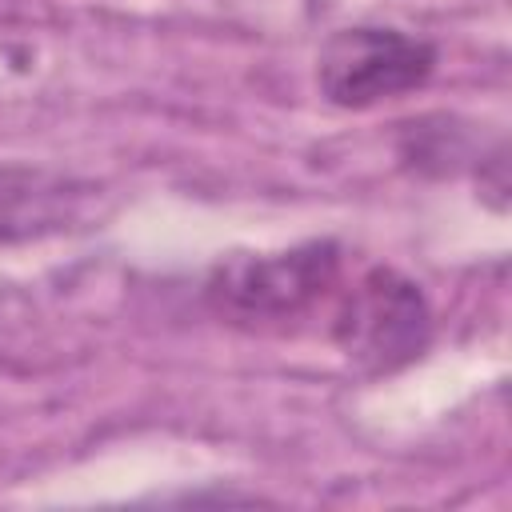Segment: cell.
Here are the masks:
<instances>
[{
	"mask_svg": "<svg viewBox=\"0 0 512 512\" xmlns=\"http://www.w3.org/2000/svg\"><path fill=\"white\" fill-rule=\"evenodd\" d=\"M340 276L332 240H304L276 252H228L204 280L208 308L236 328H280L312 312Z\"/></svg>",
	"mask_w": 512,
	"mask_h": 512,
	"instance_id": "obj_1",
	"label": "cell"
},
{
	"mask_svg": "<svg viewBox=\"0 0 512 512\" xmlns=\"http://www.w3.org/2000/svg\"><path fill=\"white\" fill-rule=\"evenodd\" d=\"M332 340L364 376H388L424 356L432 308L416 280L396 268H368L336 308Z\"/></svg>",
	"mask_w": 512,
	"mask_h": 512,
	"instance_id": "obj_2",
	"label": "cell"
},
{
	"mask_svg": "<svg viewBox=\"0 0 512 512\" xmlns=\"http://www.w3.org/2000/svg\"><path fill=\"white\" fill-rule=\"evenodd\" d=\"M436 72V48L400 28H340L324 40L316 60V84L336 108H376L396 100Z\"/></svg>",
	"mask_w": 512,
	"mask_h": 512,
	"instance_id": "obj_3",
	"label": "cell"
},
{
	"mask_svg": "<svg viewBox=\"0 0 512 512\" xmlns=\"http://www.w3.org/2000/svg\"><path fill=\"white\" fill-rule=\"evenodd\" d=\"M96 192L92 180L44 164H0V244H28L80 228Z\"/></svg>",
	"mask_w": 512,
	"mask_h": 512,
	"instance_id": "obj_4",
	"label": "cell"
}]
</instances>
